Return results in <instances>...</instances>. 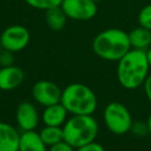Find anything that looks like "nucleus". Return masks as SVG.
I'll return each mask as SVG.
<instances>
[{
    "label": "nucleus",
    "instance_id": "f257e3e1",
    "mask_svg": "<svg viewBox=\"0 0 151 151\" xmlns=\"http://www.w3.org/2000/svg\"><path fill=\"white\" fill-rule=\"evenodd\" d=\"M117 63V79L124 88L134 90L144 84L150 70L145 51L131 48Z\"/></svg>",
    "mask_w": 151,
    "mask_h": 151
},
{
    "label": "nucleus",
    "instance_id": "f03ea898",
    "mask_svg": "<svg viewBox=\"0 0 151 151\" xmlns=\"http://www.w3.org/2000/svg\"><path fill=\"white\" fill-rule=\"evenodd\" d=\"M97 57L107 61H118L131 50L129 33L120 28H107L98 33L92 41Z\"/></svg>",
    "mask_w": 151,
    "mask_h": 151
},
{
    "label": "nucleus",
    "instance_id": "7ed1b4c3",
    "mask_svg": "<svg viewBox=\"0 0 151 151\" xmlns=\"http://www.w3.org/2000/svg\"><path fill=\"white\" fill-rule=\"evenodd\" d=\"M99 125L92 114H71L63 125L64 140L74 149L96 140Z\"/></svg>",
    "mask_w": 151,
    "mask_h": 151
},
{
    "label": "nucleus",
    "instance_id": "20e7f679",
    "mask_svg": "<svg viewBox=\"0 0 151 151\" xmlns=\"http://www.w3.org/2000/svg\"><path fill=\"white\" fill-rule=\"evenodd\" d=\"M60 103L71 114H93L97 110L98 99L87 85L72 83L63 90Z\"/></svg>",
    "mask_w": 151,
    "mask_h": 151
},
{
    "label": "nucleus",
    "instance_id": "39448f33",
    "mask_svg": "<svg viewBox=\"0 0 151 151\" xmlns=\"http://www.w3.org/2000/svg\"><path fill=\"white\" fill-rule=\"evenodd\" d=\"M103 120L109 131L118 136L130 132L133 124L129 109L119 101H112L105 106L103 112Z\"/></svg>",
    "mask_w": 151,
    "mask_h": 151
},
{
    "label": "nucleus",
    "instance_id": "423d86ee",
    "mask_svg": "<svg viewBox=\"0 0 151 151\" xmlns=\"http://www.w3.org/2000/svg\"><path fill=\"white\" fill-rule=\"evenodd\" d=\"M31 40L29 31L22 25H11L0 34L1 46L11 52H20L28 45Z\"/></svg>",
    "mask_w": 151,
    "mask_h": 151
},
{
    "label": "nucleus",
    "instance_id": "0eeeda50",
    "mask_svg": "<svg viewBox=\"0 0 151 151\" xmlns=\"http://www.w3.org/2000/svg\"><path fill=\"white\" fill-rule=\"evenodd\" d=\"M60 6L68 19L77 21L91 20L98 12V4L93 0H63Z\"/></svg>",
    "mask_w": 151,
    "mask_h": 151
},
{
    "label": "nucleus",
    "instance_id": "6e6552de",
    "mask_svg": "<svg viewBox=\"0 0 151 151\" xmlns=\"http://www.w3.org/2000/svg\"><path fill=\"white\" fill-rule=\"evenodd\" d=\"M63 90L51 80H39L32 87L33 99L41 106L60 103Z\"/></svg>",
    "mask_w": 151,
    "mask_h": 151
},
{
    "label": "nucleus",
    "instance_id": "1a4fd4ad",
    "mask_svg": "<svg viewBox=\"0 0 151 151\" xmlns=\"http://www.w3.org/2000/svg\"><path fill=\"white\" fill-rule=\"evenodd\" d=\"M15 120L21 131L35 130L39 123V113L31 101H21L15 110Z\"/></svg>",
    "mask_w": 151,
    "mask_h": 151
},
{
    "label": "nucleus",
    "instance_id": "9d476101",
    "mask_svg": "<svg viewBox=\"0 0 151 151\" xmlns=\"http://www.w3.org/2000/svg\"><path fill=\"white\" fill-rule=\"evenodd\" d=\"M25 79L24 71L15 66H5L0 68V90L1 91H12L19 87Z\"/></svg>",
    "mask_w": 151,
    "mask_h": 151
},
{
    "label": "nucleus",
    "instance_id": "9b49d317",
    "mask_svg": "<svg viewBox=\"0 0 151 151\" xmlns=\"http://www.w3.org/2000/svg\"><path fill=\"white\" fill-rule=\"evenodd\" d=\"M20 133L5 122H0V151H19Z\"/></svg>",
    "mask_w": 151,
    "mask_h": 151
},
{
    "label": "nucleus",
    "instance_id": "f8f14e48",
    "mask_svg": "<svg viewBox=\"0 0 151 151\" xmlns=\"http://www.w3.org/2000/svg\"><path fill=\"white\" fill-rule=\"evenodd\" d=\"M68 111L61 103L45 106L42 111V123L50 126H63L67 120Z\"/></svg>",
    "mask_w": 151,
    "mask_h": 151
},
{
    "label": "nucleus",
    "instance_id": "ddd939ff",
    "mask_svg": "<svg viewBox=\"0 0 151 151\" xmlns=\"http://www.w3.org/2000/svg\"><path fill=\"white\" fill-rule=\"evenodd\" d=\"M48 146L42 142L39 132L34 130L21 131L19 139V151H47Z\"/></svg>",
    "mask_w": 151,
    "mask_h": 151
},
{
    "label": "nucleus",
    "instance_id": "4468645a",
    "mask_svg": "<svg viewBox=\"0 0 151 151\" xmlns=\"http://www.w3.org/2000/svg\"><path fill=\"white\" fill-rule=\"evenodd\" d=\"M129 40L131 48L146 51L151 46V31L143 26H138L129 32Z\"/></svg>",
    "mask_w": 151,
    "mask_h": 151
},
{
    "label": "nucleus",
    "instance_id": "2eb2a0df",
    "mask_svg": "<svg viewBox=\"0 0 151 151\" xmlns=\"http://www.w3.org/2000/svg\"><path fill=\"white\" fill-rule=\"evenodd\" d=\"M67 19L68 18L66 17L61 6H55L45 11V21L48 28L52 31H61L65 27Z\"/></svg>",
    "mask_w": 151,
    "mask_h": 151
},
{
    "label": "nucleus",
    "instance_id": "dca6fc26",
    "mask_svg": "<svg viewBox=\"0 0 151 151\" xmlns=\"http://www.w3.org/2000/svg\"><path fill=\"white\" fill-rule=\"evenodd\" d=\"M39 134H40L42 142L48 147L64 140L63 126H50V125H45L39 131Z\"/></svg>",
    "mask_w": 151,
    "mask_h": 151
},
{
    "label": "nucleus",
    "instance_id": "f3484780",
    "mask_svg": "<svg viewBox=\"0 0 151 151\" xmlns=\"http://www.w3.org/2000/svg\"><path fill=\"white\" fill-rule=\"evenodd\" d=\"M28 6L35 8V9H42L46 11L48 8L60 6L63 0H24Z\"/></svg>",
    "mask_w": 151,
    "mask_h": 151
},
{
    "label": "nucleus",
    "instance_id": "a211bd4d",
    "mask_svg": "<svg viewBox=\"0 0 151 151\" xmlns=\"http://www.w3.org/2000/svg\"><path fill=\"white\" fill-rule=\"evenodd\" d=\"M138 24L151 31V4L145 5L138 13Z\"/></svg>",
    "mask_w": 151,
    "mask_h": 151
},
{
    "label": "nucleus",
    "instance_id": "6ab92c4d",
    "mask_svg": "<svg viewBox=\"0 0 151 151\" xmlns=\"http://www.w3.org/2000/svg\"><path fill=\"white\" fill-rule=\"evenodd\" d=\"M14 65V52H11L8 50L1 48L0 51V66H11Z\"/></svg>",
    "mask_w": 151,
    "mask_h": 151
},
{
    "label": "nucleus",
    "instance_id": "aec40b11",
    "mask_svg": "<svg viewBox=\"0 0 151 151\" xmlns=\"http://www.w3.org/2000/svg\"><path fill=\"white\" fill-rule=\"evenodd\" d=\"M130 131H132L133 134L136 136H145L146 133H149L146 123H143V122H133Z\"/></svg>",
    "mask_w": 151,
    "mask_h": 151
},
{
    "label": "nucleus",
    "instance_id": "412c9836",
    "mask_svg": "<svg viewBox=\"0 0 151 151\" xmlns=\"http://www.w3.org/2000/svg\"><path fill=\"white\" fill-rule=\"evenodd\" d=\"M76 151H105L104 146L99 143H97L96 140L90 143V144H86L84 146H80V147H77Z\"/></svg>",
    "mask_w": 151,
    "mask_h": 151
},
{
    "label": "nucleus",
    "instance_id": "4be33fe9",
    "mask_svg": "<svg viewBox=\"0 0 151 151\" xmlns=\"http://www.w3.org/2000/svg\"><path fill=\"white\" fill-rule=\"evenodd\" d=\"M47 151H76V149L73 146H71L68 143H66L65 140H63L58 144H54V145L50 146Z\"/></svg>",
    "mask_w": 151,
    "mask_h": 151
},
{
    "label": "nucleus",
    "instance_id": "5701e85b",
    "mask_svg": "<svg viewBox=\"0 0 151 151\" xmlns=\"http://www.w3.org/2000/svg\"><path fill=\"white\" fill-rule=\"evenodd\" d=\"M143 86H144V91H145L146 98H147V100H149L150 104H151V74L147 76V78H146V80L144 81Z\"/></svg>",
    "mask_w": 151,
    "mask_h": 151
},
{
    "label": "nucleus",
    "instance_id": "b1692460",
    "mask_svg": "<svg viewBox=\"0 0 151 151\" xmlns=\"http://www.w3.org/2000/svg\"><path fill=\"white\" fill-rule=\"evenodd\" d=\"M146 52V58H147V63H149V66L151 68V46L145 51Z\"/></svg>",
    "mask_w": 151,
    "mask_h": 151
},
{
    "label": "nucleus",
    "instance_id": "393cba45",
    "mask_svg": "<svg viewBox=\"0 0 151 151\" xmlns=\"http://www.w3.org/2000/svg\"><path fill=\"white\" fill-rule=\"evenodd\" d=\"M146 126H147V132L151 134V113L149 114L147 117V120H146Z\"/></svg>",
    "mask_w": 151,
    "mask_h": 151
},
{
    "label": "nucleus",
    "instance_id": "a878e982",
    "mask_svg": "<svg viewBox=\"0 0 151 151\" xmlns=\"http://www.w3.org/2000/svg\"><path fill=\"white\" fill-rule=\"evenodd\" d=\"M93 1H94V2H97V4H98V2H99V1H100V0H93Z\"/></svg>",
    "mask_w": 151,
    "mask_h": 151
},
{
    "label": "nucleus",
    "instance_id": "bb28decb",
    "mask_svg": "<svg viewBox=\"0 0 151 151\" xmlns=\"http://www.w3.org/2000/svg\"><path fill=\"white\" fill-rule=\"evenodd\" d=\"M1 48H2V46H1V41H0V51H1Z\"/></svg>",
    "mask_w": 151,
    "mask_h": 151
},
{
    "label": "nucleus",
    "instance_id": "cd10ccee",
    "mask_svg": "<svg viewBox=\"0 0 151 151\" xmlns=\"http://www.w3.org/2000/svg\"><path fill=\"white\" fill-rule=\"evenodd\" d=\"M0 91H1V90H0Z\"/></svg>",
    "mask_w": 151,
    "mask_h": 151
}]
</instances>
